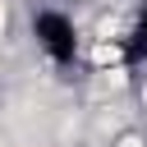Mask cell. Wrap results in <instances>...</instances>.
Returning <instances> with one entry per match:
<instances>
[{"label": "cell", "mask_w": 147, "mask_h": 147, "mask_svg": "<svg viewBox=\"0 0 147 147\" xmlns=\"http://www.w3.org/2000/svg\"><path fill=\"white\" fill-rule=\"evenodd\" d=\"M110 147H147V138H142V133H138V129H119V133H115V142H110Z\"/></svg>", "instance_id": "obj_1"}, {"label": "cell", "mask_w": 147, "mask_h": 147, "mask_svg": "<svg viewBox=\"0 0 147 147\" xmlns=\"http://www.w3.org/2000/svg\"><path fill=\"white\" fill-rule=\"evenodd\" d=\"M5 32H9V5L0 0V41H5Z\"/></svg>", "instance_id": "obj_2"}]
</instances>
